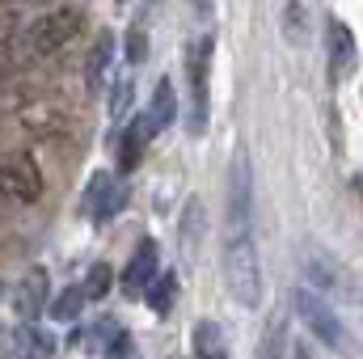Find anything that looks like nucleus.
<instances>
[{"label":"nucleus","instance_id":"obj_22","mask_svg":"<svg viewBox=\"0 0 363 359\" xmlns=\"http://www.w3.org/2000/svg\"><path fill=\"white\" fill-rule=\"evenodd\" d=\"M127 60L131 64H144L148 60V34H144V21H135L127 30Z\"/></svg>","mask_w":363,"mask_h":359},{"label":"nucleus","instance_id":"obj_9","mask_svg":"<svg viewBox=\"0 0 363 359\" xmlns=\"http://www.w3.org/2000/svg\"><path fill=\"white\" fill-rule=\"evenodd\" d=\"M157 263H161V250H157V241L144 237V241L135 245V254L127 258V267H123V292H127V296H144L148 283L161 275Z\"/></svg>","mask_w":363,"mask_h":359},{"label":"nucleus","instance_id":"obj_7","mask_svg":"<svg viewBox=\"0 0 363 359\" xmlns=\"http://www.w3.org/2000/svg\"><path fill=\"white\" fill-rule=\"evenodd\" d=\"M47 296H51V275L43 267H30L17 279V287H13V313L30 326V321L47 309Z\"/></svg>","mask_w":363,"mask_h":359},{"label":"nucleus","instance_id":"obj_16","mask_svg":"<svg viewBox=\"0 0 363 359\" xmlns=\"http://www.w3.org/2000/svg\"><path fill=\"white\" fill-rule=\"evenodd\" d=\"M174 118H178V97H174V85H169V81H161L157 93H152V114H148V123H152V131H165Z\"/></svg>","mask_w":363,"mask_h":359},{"label":"nucleus","instance_id":"obj_31","mask_svg":"<svg viewBox=\"0 0 363 359\" xmlns=\"http://www.w3.org/2000/svg\"><path fill=\"white\" fill-rule=\"evenodd\" d=\"M118 4H123V0H118Z\"/></svg>","mask_w":363,"mask_h":359},{"label":"nucleus","instance_id":"obj_25","mask_svg":"<svg viewBox=\"0 0 363 359\" xmlns=\"http://www.w3.org/2000/svg\"><path fill=\"white\" fill-rule=\"evenodd\" d=\"M13 38H17V17L13 13H0V55L13 51Z\"/></svg>","mask_w":363,"mask_h":359},{"label":"nucleus","instance_id":"obj_28","mask_svg":"<svg viewBox=\"0 0 363 359\" xmlns=\"http://www.w3.org/2000/svg\"><path fill=\"white\" fill-rule=\"evenodd\" d=\"M194 9H199V13H207V9H211V0H194Z\"/></svg>","mask_w":363,"mask_h":359},{"label":"nucleus","instance_id":"obj_6","mask_svg":"<svg viewBox=\"0 0 363 359\" xmlns=\"http://www.w3.org/2000/svg\"><path fill=\"white\" fill-rule=\"evenodd\" d=\"M211 51H216L211 34H203L190 47V131L194 136L207 127V68H211Z\"/></svg>","mask_w":363,"mask_h":359},{"label":"nucleus","instance_id":"obj_30","mask_svg":"<svg viewBox=\"0 0 363 359\" xmlns=\"http://www.w3.org/2000/svg\"><path fill=\"white\" fill-rule=\"evenodd\" d=\"M0 296H4V283H0Z\"/></svg>","mask_w":363,"mask_h":359},{"label":"nucleus","instance_id":"obj_29","mask_svg":"<svg viewBox=\"0 0 363 359\" xmlns=\"http://www.w3.org/2000/svg\"><path fill=\"white\" fill-rule=\"evenodd\" d=\"M9 4H26V0H0V9H9Z\"/></svg>","mask_w":363,"mask_h":359},{"label":"nucleus","instance_id":"obj_20","mask_svg":"<svg viewBox=\"0 0 363 359\" xmlns=\"http://www.w3.org/2000/svg\"><path fill=\"white\" fill-rule=\"evenodd\" d=\"M81 309H85V292H81V287H64V292L55 296V304H51V317H60V321H72Z\"/></svg>","mask_w":363,"mask_h":359},{"label":"nucleus","instance_id":"obj_17","mask_svg":"<svg viewBox=\"0 0 363 359\" xmlns=\"http://www.w3.org/2000/svg\"><path fill=\"white\" fill-rule=\"evenodd\" d=\"M351 60H355V38H351V30L334 17V21H330V64H334V72H342Z\"/></svg>","mask_w":363,"mask_h":359},{"label":"nucleus","instance_id":"obj_11","mask_svg":"<svg viewBox=\"0 0 363 359\" xmlns=\"http://www.w3.org/2000/svg\"><path fill=\"white\" fill-rule=\"evenodd\" d=\"M55 334H47V330H38L34 321L30 326H21V330H13V355L17 359H55Z\"/></svg>","mask_w":363,"mask_h":359},{"label":"nucleus","instance_id":"obj_19","mask_svg":"<svg viewBox=\"0 0 363 359\" xmlns=\"http://www.w3.org/2000/svg\"><path fill=\"white\" fill-rule=\"evenodd\" d=\"M174 292H178V275L174 270H161L152 283H148V304L157 309V313H169V304H174Z\"/></svg>","mask_w":363,"mask_h":359},{"label":"nucleus","instance_id":"obj_13","mask_svg":"<svg viewBox=\"0 0 363 359\" xmlns=\"http://www.w3.org/2000/svg\"><path fill=\"white\" fill-rule=\"evenodd\" d=\"M157 131H152V123H148V114H140L127 131H123V140H118V161H123V170H135V161H140V148L152 140Z\"/></svg>","mask_w":363,"mask_h":359},{"label":"nucleus","instance_id":"obj_21","mask_svg":"<svg viewBox=\"0 0 363 359\" xmlns=\"http://www.w3.org/2000/svg\"><path fill=\"white\" fill-rule=\"evenodd\" d=\"M110 275H114V270L106 267V263H97V267L89 270V279H85V287H81L85 300H101V296L110 292Z\"/></svg>","mask_w":363,"mask_h":359},{"label":"nucleus","instance_id":"obj_23","mask_svg":"<svg viewBox=\"0 0 363 359\" xmlns=\"http://www.w3.org/2000/svg\"><path fill=\"white\" fill-rule=\"evenodd\" d=\"M106 110H110V118H114V123L131 110V81H118V85L110 89V106H106Z\"/></svg>","mask_w":363,"mask_h":359},{"label":"nucleus","instance_id":"obj_24","mask_svg":"<svg viewBox=\"0 0 363 359\" xmlns=\"http://www.w3.org/2000/svg\"><path fill=\"white\" fill-rule=\"evenodd\" d=\"M283 30H287L291 43H304V9H300L296 0L287 4V26H283Z\"/></svg>","mask_w":363,"mask_h":359},{"label":"nucleus","instance_id":"obj_14","mask_svg":"<svg viewBox=\"0 0 363 359\" xmlns=\"http://www.w3.org/2000/svg\"><path fill=\"white\" fill-rule=\"evenodd\" d=\"M110 60H114V34L106 30V34H97L89 60H85V81H89V89H101V81H106V72H110Z\"/></svg>","mask_w":363,"mask_h":359},{"label":"nucleus","instance_id":"obj_2","mask_svg":"<svg viewBox=\"0 0 363 359\" xmlns=\"http://www.w3.org/2000/svg\"><path fill=\"white\" fill-rule=\"evenodd\" d=\"M254 174H250V157L237 153L233 157V174H228V207H224V241L237 237H254Z\"/></svg>","mask_w":363,"mask_h":359},{"label":"nucleus","instance_id":"obj_15","mask_svg":"<svg viewBox=\"0 0 363 359\" xmlns=\"http://www.w3.org/2000/svg\"><path fill=\"white\" fill-rule=\"evenodd\" d=\"M194 355L199 359H228L224 330H220L216 321H199V326H194Z\"/></svg>","mask_w":363,"mask_h":359},{"label":"nucleus","instance_id":"obj_1","mask_svg":"<svg viewBox=\"0 0 363 359\" xmlns=\"http://www.w3.org/2000/svg\"><path fill=\"white\" fill-rule=\"evenodd\" d=\"M224 283H228V292H233V300L241 309L262 304V263H258L254 237L224 241Z\"/></svg>","mask_w":363,"mask_h":359},{"label":"nucleus","instance_id":"obj_8","mask_svg":"<svg viewBox=\"0 0 363 359\" xmlns=\"http://www.w3.org/2000/svg\"><path fill=\"white\" fill-rule=\"evenodd\" d=\"M123 203H127V190H123L118 182L110 178L106 170H101V174H93L89 186H85V199H81L85 216H93L97 224H101V220H110V216H114Z\"/></svg>","mask_w":363,"mask_h":359},{"label":"nucleus","instance_id":"obj_5","mask_svg":"<svg viewBox=\"0 0 363 359\" xmlns=\"http://www.w3.org/2000/svg\"><path fill=\"white\" fill-rule=\"evenodd\" d=\"M38 194H43V174H38L34 157H26V153L0 157V199H13V203H34Z\"/></svg>","mask_w":363,"mask_h":359},{"label":"nucleus","instance_id":"obj_12","mask_svg":"<svg viewBox=\"0 0 363 359\" xmlns=\"http://www.w3.org/2000/svg\"><path fill=\"white\" fill-rule=\"evenodd\" d=\"M300 267H304V279H308L317 292H330V287L338 283V267H334V258L321 254V250H313V245L300 254Z\"/></svg>","mask_w":363,"mask_h":359},{"label":"nucleus","instance_id":"obj_27","mask_svg":"<svg viewBox=\"0 0 363 359\" xmlns=\"http://www.w3.org/2000/svg\"><path fill=\"white\" fill-rule=\"evenodd\" d=\"M291 355H296V359H308V347H304V343H296V351H291Z\"/></svg>","mask_w":363,"mask_h":359},{"label":"nucleus","instance_id":"obj_26","mask_svg":"<svg viewBox=\"0 0 363 359\" xmlns=\"http://www.w3.org/2000/svg\"><path fill=\"white\" fill-rule=\"evenodd\" d=\"M0 359H13V330L0 326Z\"/></svg>","mask_w":363,"mask_h":359},{"label":"nucleus","instance_id":"obj_3","mask_svg":"<svg viewBox=\"0 0 363 359\" xmlns=\"http://www.w3.org/2000/svg\"><path fill=\"white\" fill-rule=\"evenodd\" d=\"M81 26H85V13H81V9H72V4L51 9L47 17H38V21L30 26L26 47H30V55H55V51H64V47L81 34Z\"/></svg>","mask_w":363,"mask_h":359},{"label":"nucleus","instance_id":"obj_4","mask_svg":"<svg viewBox=\"0 0 363 359\" xmlns=\"http://www.w3.org/2000/svg\"><path fill=\"white\" fill-rule=\"evenodd\" d=\"M291 304H296V313H300V321L308 326V334H317L330 351H342L347 347V334H342V321L334 317V309L321 300V292H313V287H300L296 296H291Z\"/></svg>","mask_w":363,"mask_h":359},{"label":"nucleus","instance_id":"obj_10","mask_svg":"<svg viewBox=\"0 0 363 359\" xmlns=\"http://www.w3.org/2000/svg\"><path fill=\"white\" fill-rule=\"evenodd\" d=\"M203 237H207V207H203V199H186V207H182V224H178L182 254H186V258H199Z\"/></svg>","mask_w":363,"mask_h":359},{"label":"nucleus","instance_id":"obj_18","mask_svg":"<svg viewBox=\"0 0 363 359\" xmlns=\"http://www.w3.org/2000/svg\"><path fill=\"white\" fill-rule=\"evenodd\" d=\"M283 351H287V317H283V313H274L271 321H267V330H262L258 359H283Z\"/></svg>","mask_w":363,"mask_h":359}]
</instances>
